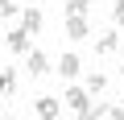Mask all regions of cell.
Wrapping results in <instances>:
<instances>
[{"label": "cell", "mask_w": 124, "mask_h": 120, "mask_svg": "<svg viewBox=\"0 0 124 120\" xmlns=\"http://www.w3.org/2000/svg\"><path fill=\"white\" fill-rule=\"evenodd\" d=\"M116 50H120V33L116 29H108V33L95 37V54H116Z\"/></svg>", "instance_id": "cell-5"}, {"label": "cell", "mask_w": 124, "mask_h": 120, "mask_svg": "<svg viewBox=\"0 0 124 120\" xmlns=\"http://www.w3.org/2000/svg\"><path fill=\"white\" fill-rule=\"evenodd\" d=\"M0 95H4V99L17 95V75H13V71H0Z\"/></svg>", "instance_id": "cell-10"}, {"label": "cell", "mask_w": 124, "mask_h": 120, "mask_svg": "<svg viewBox=\"0 0 124 120\" xmlns=\"http://www.w3.org/2000/svg\"><path fill=\"white\" fill-rule=\"evenodd\" d=\"M112 17H116V25H124V0H112Z\"/></svg>", "instance_id": "cell-13"}, {"label": "cell", "mask_w": 124, "mask_h": 120, "mask_svg": "<svg viewBox=\"0 0 124 120\" xmlns=\"http://www.w3.org/2000/svg\"><path fill=\"white\" fill-rule=\"evenodd\" d=\"M112 116H116V120H124V104H116V108H112Z\"/></svg>", "instance_id": "cell-15"}, {"label": "cell", "mask_w": 124, "mask_h": 120, "mask_svg": "<svg viewBox=\"0 0 124 120\" xmlns=\"http://www.w3.org/2000/svg\"><path fill=\"white\" fill-rule=\"evenodd\" d=\"M87 91H91V95H103V91H108V75H99V71H95V75L87 79Z\"/></svg>", "instance_id": "cell-11"}, {"label": "cell", "mask_w": 124, "mask_h": 120, "mask_svg": "<svg viewBox=\"0 0 124 120\" xmlns=\"http://www.w3.org/2000/svg\"><path fill=\"white\" fill-rule=\"evenodd\" d=\"M33 112H37L41 120H54V116H62V104H58L54 95H41V99H33Z\"/></svg>", "instance_id": "cell-4"}, {"label": "cell", "mask_w": 124, "mask_h": 120, "mask_svg": "<svg viewBox=\"0 0 124 120\" xmlns=\"http://www.w3.org/2000/svg\"><path fill=\"white\" fill-rule=\"evenodd\" d=\"M91 29H87V17H66V37L70 41H79V37H87Z\"/></svg>", "instance_id": "cell-7"}, {"label": "cell", "mask_w": 124, "mask_h": 120, "mask_svg": "<svg viewBox=\"0 0 124 120\" xmlns=\"http://www.w3.org/2000/svg\"><path fill=\"white\" fill-rule=\"evenodd\" d=\"M0 17H17V4H13V0H0Z\"/></svg>", "instance_id": "cell-14"}, {"label": "cell", "mask_w": 124, "mask_h": 120, "mask_svg": "<svg viewBox=\"0 0 124 120\" xmlns=\"http://www.w3.org/2000/svg\"><path fill=\"white\" fill-rule=\"evenodd\" d=\"M66 112L70 116H91V91L87 87H70L66 91Z\"/></svg>", "instance_id": "cell-1"}, {"label": "cell", "mask_w": 124, "mask_h": 120, "mask_svg": "<svg viewBox=\"0 0 124 120\" xmlns=\"http://www.w3.org/2000/svg\"><path fill=\"white\" fill-rule=\"evenodd\" d=\"M25 71H29L33 79H46V75H50V58H46L41 50H29V54H25Z\"/></svg>", "instance_id": "cell-3"}, {"label": "cell", "mask_w": 124, "mask_h": 120, "mask_svg": "<svg viewBox=\"0 0 124 120\" xmlns=\"http://www.w3.org/2000/svg\"><path fill=\"white\" fill-rule=\"evenodd\" d=\"M21 25H25V29H29V33H37V29H41V25H46V17H41V13H37V8H25V13H21Z\"/></svg>", "instance_id": "cell-8"}, {"label": "cell", "mask_w": 124, "mask_h": 120, "mask_svg": "<svg viewBox=\"0 0 124 120\" xmlns=\"http://www.w3.org/2000/svg\"><path fill=\"white\" fill-rule=\"evenodd\" d=\"M79 71H83V58H79V54H62V62H58V75H62V79H75Z\"/></svg>", "instance_id": "cell-6"}, {"label": "cell", "mask_w": 124, "mask_h": 120, "mask_svg": "<svg viewBox=\"0 0 124 120\" xmlns=\"http://www.w3.org/2000/svg\"><path fill=\"white\" fill-rule=\"evenodd\" d=\"M62 8H66V17H87L91 13V0H66Z\"/></svg>", "instance_id": "cell-9"}, {"label": "cell", "mask_w": 124, "mask_h": 120, "mask_svg": "<svg viewBox=\"0 0 124 120\" xmlns=\"http://www.w3.org/2000/svg\"><path fill=\"white\" fill-rule=\"evenodd\" d=\"M120 75H124V62H120Z\"/></svg>", "instance_id": "cell-16"}, {"label": "cell", "mask_w": 124, "mask_h": 120, "mask_svg": "<svg viewBox=\"0 0 124 120\" xmlns=\"http://www.w3.org/2000/svg\"><path fill=\"white\" fill-rule=\"evenodd\" d=\"M103 116H112V108L108 104H91V120H103Z\"/></svg>", "instance_id": "cell-12"}, {"label": "cell", "mask_w": 124, "mask_h": 120, "mask_svg": "<svg viewBox=\"0 0 124 120\" xmlns=\"http://www.w3.org/2000/svg\"><path fill=\"white\" fill-rule=\"evenodd\" d=\"M29 37H33V33L21 25V29H8V33H4V46H8L13 54H29V50H33V41H29Z\"/></svg>", "instance_id": "cell-2"}]
</instances>
